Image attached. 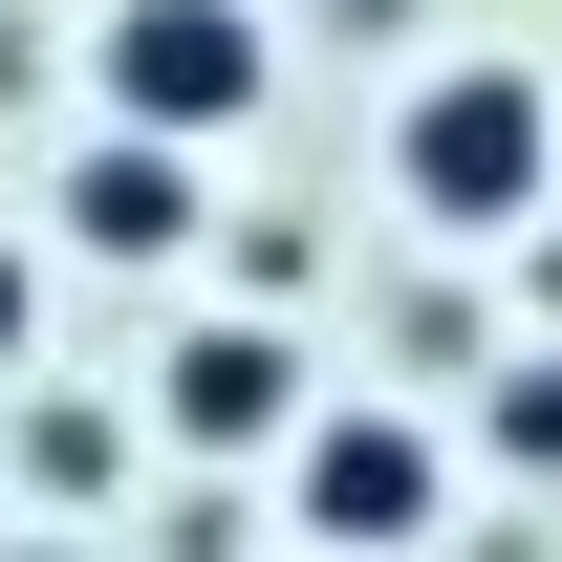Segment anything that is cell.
<instances>
[{
    "label": "cell",
    "instance_id": "6da1fadb",
    "mask_svg": "<svg viewBox=\"0 0 562 562\" xmlns=\"http://www.w3.org/2000/svg\"><path fill=\"white\" fill-rule=\"evenodd\" d=\"M390 195H412L432 238H541V195H562V87L541 66H432L412 109H390Z\"/></svg>",
    "mask_w": 562,
    "mask_h": 562
},
{
    "label": "cell",
    "instance_id": "7a4b0ae2",
    "mask_svg": "<svg viewBox=\"0 0 562 562\" xmlns=\"http://www.w3.org/2000/svg\"><path fill=\"white\" fill-rule=\"evenodd\" d=\"M87 109L216 151V131L281 109V22H260V0H109V22H87Z\"/></svg>",
    "mask_w": 562,
    "mask_h": 562
},
{
    "label": "cell",
    "instance_id": "3957f363",
    "mask_svg": "<svg viewBox=\"0 0 562 562\" xmlns=\"http://www.w3.org/2000/svg\"><path fill=\"white\" fill-rule=\"evenodd\" d=\"M281 519L325 562H412L432 519H454V454H432V412H325L303 454H281Z\"/></svg>",
    "mask_w": 562,
    "mask_h": 562
},
{
    "label": "cell",
    "instance_id": "277c9868",
    "mask_svg": "<svg viewBox=\"0 0 562 562\" xmlns=\"http://www.w3.org/2000/svg\"><path fill=\"white\" fill-rule=\"evenodd\" d=\"M151 412H173V454H303V432H325V390H303V347H281V325H173Z\"/></svg>",
    "mask_w": 562,
    "mask_h": 562
},
{
    "label": "cell",
    "instance_id": "5b68a950",
    "mask_svg": "<svg viewBox=\"0 0 562 562\" xmlns=\"http://www.w3.org/2000/svg\"><path fill=\"white\" fill-rule=\"evenodd\" d=\"M66 238H87V260H195L216 195H195L173 131H87V151H66Z\"/></svg>",
    "mask_w": 562,
    "mask_h": 562
},
{
    "label": "cell",
    "instance_id": "8992f818",
    "mask_svg": "<svg viewBox=\"0 0 562 562\" xmlns=\"http://www.w3.org/2000/svg\"><path fill=\"white\" fill-rule=\"evenodd\" d=\"M131 476V432L87 412V390H44V412H22V497H109Z\"/></svg>",
    "mask_w": 562,
    "mask_h": 562
},
{
    "label": "cell",
    "instance_id": "52a82bcc",
    "mask_svg": "<svg viewBox=\"0 0 562 562\" xmlns=\"http://www.w3.org/2000/svg\"><path fill=\"white\" fill-rule=\"evenodd\" d=\"M497 432H519V454H541V476H562V347L519 368V390H497Z\"/></svg>",
    "mask_w": 562,
    "mask_h": 562
},
{
    "label": "cell",
    "instance_id": "ba28073f",
    "mask_svg": "<svg viewBox=\"0 0 562 562\" xmlns=\"http://www.w3.org/2000/svg\"><path fill=\"white\" fill-rule=\"evenodd\" d=\"M44 347V238H0V368Z\"/></svg>",
    "mask_w": 562,
    "mask_h": 562
}]
</instances>
